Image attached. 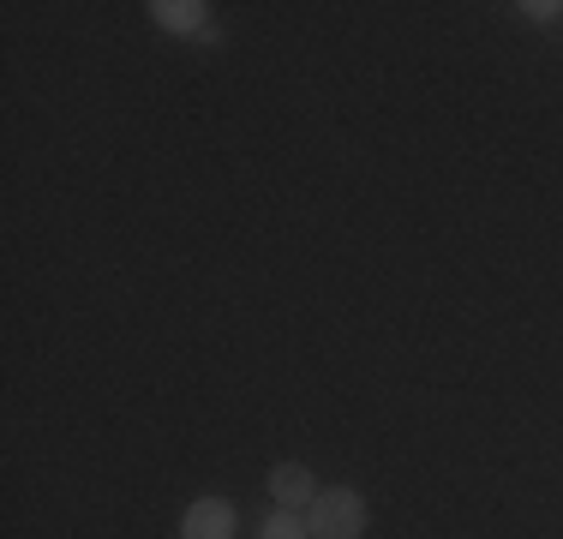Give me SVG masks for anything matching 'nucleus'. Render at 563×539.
Instances as JSON below:
<instances>
[{
	"label": "nucleus",
	"mask_w": 563,
	"mask_h": 539,
	"mask_svg": "<svg viewBox=\"0 0 563 539\" xmlns=\"http://www.w3.org/2000/svg\"><path fill=\"white\" fill-rule=\"evenodd\" d=\"M234 528H240V516L228 497H192L180 516V539H234Z\"/></svg>",
	"instance_id": "20e7f679"
},
{
	"label": "nucleus",
	"mask_w": 563,
	"mask_h": 539,
	"mask_svg": "<svg viewBox=\"0 0 563 539\" xmlns=\"http://www.w3.org/2000/svg\"><path fill=\"white\" fill-rule=\"evenodd\" d=\"M366 521H372V509L354 485H324L312 497V509H306V534L312 539H360Z\"/></svg>",
	"instance_id": "f257e3e1"
},
{
	"label": "nucleus",
	"mask_w": 563,
	"mask_h": 539,
	"mask_svg": "<svg viewBox=\"0 0 563 539\" xmlns=\"http://www.w3.org/2000/svg\"><path fill=\"white\" fill-rule=\"evenodd\" d=\"M258 539H312V534H306L300 509H271V516H264V528H258Z\"/></svg>",
	"instance_id": "39448f33"
},
{
	"label": "nucleus",
	"mask_w": 563,
	"mask_h": 539,
	"mask_svg": "<svg viewBox=\"0 0 563 539\" xmlns=\"http://www.w3.org/2000/svg\"><path fill=\"white\" fill-rule=\"evenodd\" d=\"M151 24L168 36H198L205 43L210 31H217V19H210V0H151Z\"/></svg>",
	"instance_id": "f03ea898"
},
{
	"label": "nucleus",
	"mask_w": 563,
	"mask_h": 539,
	"mask_svg": "<svg viewBox=\"0 0 563 539\" xmlns=\"http://www.w3.org/2000/svg\"><path fill=\"white\" fill-rule=\"evenodd\" d=\"M521 19H528V24H558L563 19V7H558V0H521Z\"/></svg>",
	"instance_id": "423d86ee"
},
{
	"label": "nucleus",
	"mask_w": 563,
	"mask_h": 539,
	"mask_svg": "<svg viewBox=\"0 0 563 539\" xmlns=\"http://www.w3.org/2000/svg\"><path fill=\"white\" fill-rule=\"evenodd\" d=\"M264 492H271L276 509H300V516H306V509H312V497L324 492V485H318V474L306 462H276L271 480H264Z\"/></svg>",
	"instance_id": "7ed1b4c3"
}]
</instances>
